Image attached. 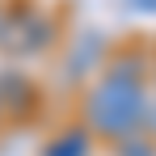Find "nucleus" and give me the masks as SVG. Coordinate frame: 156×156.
Listing matches in <instances>:
<instances>
[{"label": "nucleus", "instance_id": "f257e3e1", "mask_svg": "<svg viewBox=\"0 0 156 156\" xmlns=\"http://www.w3.org/2000/svg\"><path fill=\"white\" fill-rule=\"evenodd\" d=\"M148 63H152V55L139 42H131V47H122V51H114L105 59V72L84 93V122H89L93 135L118 144V139H127L135 131H144Z\"/></svg>", "mask_w": 156, "mask_h": 156}, {"label": "nucleus", "instance_id": "f03ea898", "mask_svg": "<svg viewBox=\"0 0 156 156\" xmlns=\"http://www.w3.org/2000/svg\"><path fill=\"white\" fill-rule=\"evenodd\" d=\"M55 42V17L42 13L38 4H13L9 13L0 9V55L9 59H26V55H38Z\"/></svg>", "mask_w": 156, "mask_h": 156}, {"label": "nucleus", "instance_id": "7ed1b4c3", "mask_svg": "<svg viewBox=\"0 0 156 156\" xmlns=\"http://www.w3.org/2000/svg\"><path fill=\"white\" fill-rule=\"evenodd\" d=\"M38 110H42V93L26 72H13V68L0 72V114L17 118V122H30Z\"/></svg>", "mask_w": 156, "mask_h": 156}, {"label": "nucleus", "instance_id": "20e7f679", "mask_svg": "<svg viewBox=\"0 0 156 156\" xmlns=\"http://www.w3.org/2000/svg\"><path fill=\"white\" fill-rule=\"evenodd\" d=\"M42 156H93V131L89 127H63L42 144Z\"/></svg>", "mask_w": 156, "mask_h": 156}, {"label": "nucleus", "instance_id": "39448f33", "mask_svg": "<svg viewBox=\"0 0 156 156\" xmlns=\"http://www.w3.org/2000/svg\"><path fill=\"white\" fill-rule=\"evenodd\" d=\"M118 156H156V144L144 135V131H135L127 139H118Z\"/></svg>", "mask_w": 156, "mask_h": 156}, {"label": "nucleus", "instance_id": "423d86ee", "mask_svg": "<svg viewBox=\"0 0 156 156\" xmlns=\"http://www.w3.org/2000/svg\"><path fill=\"white\" fill-rule=\"evenodd\" d=\"M152 68H156V55H152Z\"/></svg>", "mask_w": 156, "mask_h": 156}, {"label": "nucleus", "instance_id": "0eeeda50", "mask_svg": "<svg viewBox=\"0 0 156 156\" xmlns=\"http://www.w3.org/2000/svg\"><path fill=\"white\" fill-rule=\"evenodd\" d=\"M0 118H4V114H0Z\"/></svg>", "mask_w": 156, "mask_h": 156}]
</instances>
